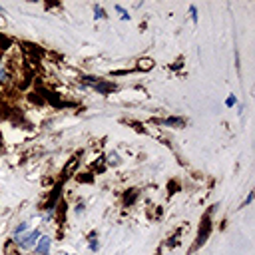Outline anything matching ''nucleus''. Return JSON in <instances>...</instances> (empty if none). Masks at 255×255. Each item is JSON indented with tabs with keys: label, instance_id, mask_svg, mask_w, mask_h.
<instances>
[{
	"label": "nucleus",
	"instance_id": "4468645a",
	"mask_svg": "<svg viewBox=\"0 0 255 255\" xmlns=\"http://www.w3.org/2000/svg\"><path fill=\"white\" fill-rule=\"evenodd\" d=\"M68 255H72V253H68Z\"/></svg>",
	"mask_w": 255,
	"mask_h": 255
},
{
	"label": "nucleus",
	"instance_id": "39448f33",
	"mask_svg": "<svg viewBox=\"0 0 255 255\" xmlns=\"http://www.w3.org/2000/svg\"><path fill=\"white\" fill-rule=\"evenodd\" d=\"M94 16H96V20L106 18V12H104V8H102L100 4H96V6H94Z\"/></svg>",
	"mask_w": 255,
	"mask_h": 255
},
{
	"label": "nucleus",
	"instance_id": "f8f14e48",
	"mask_svg": "<svg viewBox=\"0 0 255 255\" xmlns=\"http://www.w3.org/2000/svg\"><path fill=\"white\" fill-rule=\"evenodd\" d=\"M108 157H110V163H118V155L116 153H110Z\"/></svg>",
	"mask_w": 255,
	"mask_h": 255
},
{
	"label": "nucleus",
	"instance_id": "6e6552de",
	"mask_svg": "<svg viewBox=\"0 0 255 255\" xmlns=\"http://www.w3.org/2000/svg\"><path fill=\"white\" fill-rule=\"evenodd\" d=\"M189 14H191V20H193V24H197V6H189Z\"/></svg>",
	"mask_w": 255,
	"mask_h": 255
},
{
	"label": "nucleus",
	"instance_id": "0eeeda50",
	"mask_svg": "<svg viewBox=\"0 0 255 255\" xmlns=\"http://www.w3.org/2000/svg\"><path fill=\"white\" fill-rule=\"evenodd\" d=\"M114 8H116V12L120 14V18H122V20H129V14H128V10H126V8H122L120 4H118V6H114Z\"/></svg>",
	"mask_w": 255,
	"mask_h": 255
},
{
	"label": "nucleus",
	"instance_id": "1a4fd4ad",
	"mask_svg": "<svg viewBox=\"0 0 255 255\" xmlns=\"http://www.w3.org/2000/svg\"><path fill=\"white\" fill-rule=\"evenodd\" d=\"M235 104H237V98H235V96H229V98L225 100V106H229V108L235 106Z\"/></svg>",
	"mask_w": 255,
	"mask_h": 255
},
{
	"label": "nucleus",
	"instance_id": "9b49d317",
	"mask_svg": "<svg viewBox=\"0 0 255 255\" xmlns=\"http://www.w3.org/2000/svg\"><path fill=\"white\" fill-rule=\"evenodd\" d=\"M251 201H253V191H249V195L245 197V201H243V205H249Z\"/></svg>",
	"mask_w": 255,
	"mask_h": 255
},
{
	"label": "nucleus",
	"instance_id": "f03ea898",
	"mask_svg": "<svg viewBox=\"0 0 255 255\" xmlns=\"http://www.w3.org/2000/svg\"><path fill=\"white\" fill-rule=\"evenodd\" d=\"M209 229H211V223H209V217H205V219H203V223H201V227H199V233H197L195 249H197V247H201V245L205 243V239L209 237Z\"/></svg>",
	"mask_w": 255,
	"mask_h": 255
},
{
	"label": "nucleus",
	"instance_id": "20e7f679",
	"mask_svg": "<svg viewBox=\"0 0 255 255\" xmlns=\"http://www.w3.org/2000/svg\"><path fill=\"white\" fill-rule=\"evenodd\" d=\"M161 126H169V128H183L185 126V118L181 116H171V118H165V120H159Z\"/></svg>",
	"mask_w": 255,
	"mask_h": 255
},
{
	"label": "nucleus",
	"instance_id": "7ed1b4c3",
	"mask_svg": "<svg viewBox=\"0 0 255 255\" xmlns=\"http://www.w3.org/2000/svg\"><path fill=\"white\" fill-rule=\"evenodd\" d=\"M50 245H52V239H50L48 235H40L38 241H36L34 251H36L38 255H48V253H50Z\"/></svg>",
	"mask_w": 255,
	"mask_h": 255
},
{
	"label": "nucleus",
	"instance_id": "f257e3e1",
	"mask_svg": "<svg viewBox=\"0 0 255 255\" xmlns=\"http://www.w3.org/2000/svg\"><path fill=\"white\" fill-rule=\"evenodd\" d=\"M42 233L38 231V229H34V231H30V233H24V235H16V239H12L14 243H18L22 249H34L36 247V241H38V237H40Z\"/></svg>",
	"mask_w": 255,
	"mask_h": 255
},
{
	"label": "nucleus",
	"instance_id": "9d476101",
	"mask_svg": "<svg viewBox=\"0 0 255 255\" xmlns=\"http://www.w3.org/2000/svg\"><path fill=\"white\" fill-rule=\"evenodd\" d=\"M8 78V72H6V68L4 66H0V82H4Z\"/></svg>",
	"mask_w": 255,
	"mask_h": 255
},
{
	"label": "nucleus",
	"instance_id": "ddd939ff",
	"mask_svg": "<svg viewBox=\"0 0 255 255\" xmlns=\"http://www.w3.org/2000/svg\"><path fill=\"white\" fill-rule=\"evenodd\" d=\"M0 12H4V8H2V6H0Z\"/></svg>",
	"mask_w": 255,
	"mask_h": 255
},
{
	"label": "nucleus",
	"instance_id": "423d86ee",
	"mask_svg": "<svg viewBox=\"0 0 255 255\" xmlns=\"http://www.w3.org/2000/svg\"><path fill=\"white\" fill-rule=\"evenodd\" d=\"M28 227H30V223H28V221H22V223H20V225L14 229V237H16V235H22V233H24Z\"/></svg>",
	"mask_w": 255,
	"mask_h": 255
}]
</instances>
